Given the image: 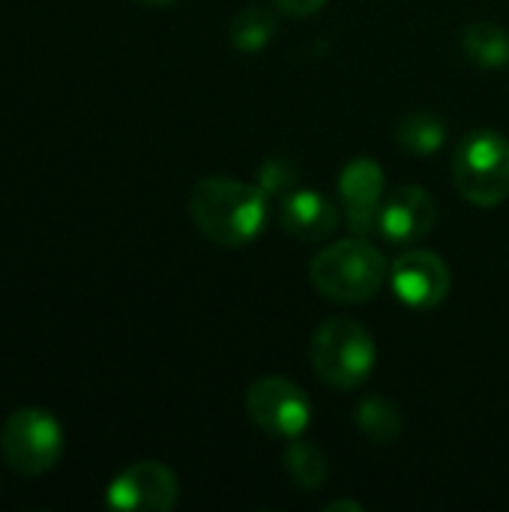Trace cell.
I'll use <instances>...</instances> for the list:
<instances>
[{
  "mask_svg": "<svg viewBox=\"0 0 509 512\" xmlns=\"http://www.w3.org/2000/svg\"><path fill=\"white\" fill-rule=\"evenodd\" d=\"M189 216L210 243L240 249L267 222V192L231 177H204L189 192Z\"/></svg>",
  "mask_w": 509,
  "mask_h": 512,
  "instance_id": "cell-1",
  "label": "cell"
},
{
  "mask_svg": "<svg viewBox=\"0 0 509 512\" xmlns=\"http://www.w3.org/2000/svg\"><path fill=\"white\" fill-rule=\"evenodd\" d=\"M312 285L333 303H366L390 279L387 258L366 240L348 237L324 246L309 261Z\"/></svg>",
  "mask_w": 509,
  "mask_h": 512,
  "instance_id": "cell-2",
  "label": "cell"
},
{
  "mask_svg": "<svg viewBox=\"0 0 509 512\" xmlns=\"http://www.w3.org/2000/svg\"><path fill=\"white\" fill-rule=\"evenodd\" d=\"M372 333L354 318H327L312 336L315 375L333 390H357L375 369Z\"/></svg>",
  "mask_w": 509,
  "mask_h": 512,
  "instance_id": "cell-3",
  "label": "cell"
},
{
  "mask_svg": "<svg viewBox=\"0 0 509 512\" xmlns=\"http://www.w3.org/2000/svg\"><path fill=\"white\" fill-rule=\"evenodd\" d=\"M453 180L474 207H498L509 198V138L498 129H471L453 156Z\"/></svg>",
  "mask_w": 509,
  "mask_h": 512,
  "instance_id": "cell-4",
  "label": "cell"
},
{
  "mask_svg": "<svg viewBox=\"0 0 509 512\" xmlns=\"http://www.w3.org/2000/svg\"><path fill=\"white\" fill-rule=\"evenodd\" d=\"M0 450L15 474L42 477L63 456V429L54 414L42 408H21L3 426Z\"/></svg>",
  "mask_w": 509,
  "mask_h": 512,
  "instance_id": "cell-5",
  "label": "cell"
},
{
  "mask_svg": "<svg viewBox=\"0 0 509 512\" xmlns=\"http://www.w3.org/2000/svg\"><path fill=\"white\" fill-rule=\"evenodd\" d=\"M246 414L261 432L282 441H294L312 423V402L294 381L270 375L249 387Z\"/></svg>",
  "mask_w": 509,
  "mask_h": 512,
  "instance_id": "cell-6",
  "label": "cell"
},
{
  "mask_svg": "<svg viewBox=\"0 0 509 512\" xmlns=\"http://www.w3.org/2000/svg\"><path fill=\"white\" fill-rule=\"evenodd\" d=\"M180 486L168 465L135 462L120 471L105 492V504L120 512H168L177 507Z\"/></svg>",
  "mask_w": 509,
  "mask_h": 512,
  "instance_id": "cell-7",
  "label": "cell"
},
{
  "mask_svg": "<svg viewBox=\"0 0 509 512\" xmlns=\"http://www.w3.org/2000/svg\"><path fill=\"white\" fill-rule=\"evenodd\" d=\"M453 285L450 267L429 249H408L390 264V288L399 303L411 309H435L447 300Z\"/></svg>",
  "mask_w": 509,
  "mask_h": 512,
  "instance_id": "cell-8",
  "label": "cell"
},
{
  "mask_svg": "<svg viewBox=\"0 0 509 512\" xmlns=\"http://www.w3.org/2000/svg\"><path fill=\"white\" fill-rule=\"evenodd\" d=\"M339 198L345 207V222L357 237L378 231V216L384 204V168L369 159H351L339 174Z\"/></svg>",
  "mask_w": 509,
  "mask_h": 512,
  "instance_id": "cell-9",
  "label": "cell"
},
{
  "mask_svg": "<svg viewBox=\"0 0 509 512\" xmlns=\"http://www.w3.org/2000/svg\"><path fill=\"white\" fill-rule=\"evenodd\" d=\"M435 219L438 204L423 186H399L381 204L378 231L396 246H411L435 228Z\"/></svg>",
  "mask_w": 509,
  "mask_h": 512,
  "instance_id": "cell-10",
  "label": "cell"
},
{
  "mask_svg": "<svg viewBox=\"0 0 509 512\" xmlns=\"http://www.w3.org/2000/svg\"><path fill=\"white\" fill-rule=\"evenodd\" d=\"M336 225H339V207L321 192L300 189L282 201V228L303 243L327 240L336 231Z\"/></svg>",
  "mask_w": 509,
  "mask_h": 512,
  "instance_id": "cell-11",
  "label": "cell"
},
{
  "mask_svg": "<svg viewBox=\"0 0 509 512\" xmlns=\"http://www.w3.org/2000/svg\"><path fill=\"white\" fill-rule=\"evenodd\" d=\"M462 51L480 69H501L509 63V30L495 21H474L462 30Z\"/></svg>",
  "mask_w": 509,
  "mask_h": 512,
  "instance_id": "cell-12",
  "label": "cell"
},
{
  "mask_svg": "<svg viewBox=\"0 0 509 512\" xmlns=\"http://www.w3.org/2000/svg\"><path fill=\"white\" fill-rule=\"evenodd\" d=\"M447 141V126L432 111H408L396 123V144L411 156H432Z\"/></svg>",
  "mask_w": 509,
  "mask_h": 512,
  "instance_id": "cell-13",
  "label": "cell"
},
{
  "mask_svg": "<svg viewBox=\"0 0 509 512\" xmlns=\"http://www.w3.org/2000/svg\"><path fill=\"white\" fill-rule=\"evenodd\" d=\"M285 471L288 477L303 489V492H318L327 483V456L321 453V447H315L312 441H300L294 438L285 453H282Z\"/></svg>",
  "mask_w": 509,
  "mask_h": 512,
  "instance_id": "cell-14",
  "label": "cell"
},
{
  "mask_svg": "<svg viewBox=\"0 0 509 512\" xmlns=\"http://www.w3.org/2000/svg\"><path fill=\"white\" fill-rule=\"evenodd\" d=\"M276 27H279V21H276L273 9L258 6V3L255 6H246V9H240L231 18V30H228L231 33V45L237 51H246V54L261 51L273 39Z\"/></svg>",
  "mask_w": 509,
  "mask_h": 512,
  "instance_id": "cell-15",
  "label": "cell"
},
{
  "mask_svg": "<svg viewBox=\"0 0 509 512\" xmlns=\"http://www.w3.org/2000/svg\"><path fill=\"white\" fill-rule=\"evenodd\" d=\"M357 426L372 444H393L402 435V411L381 396H366L357 405Z\"/></svg>",
  "mask_w": 509,
  "mask_h": 512,
  "instance_id": "cell-16",
  "label": "cell"
},
{
  "mask_svg": "<svg viewBox=\"0 0 509 512\" xmlns=\"http://www.w3.org/2000/svg\"><path fill=\"white\" fill-rule=\"evenodd\" d=\"M294 180H297V168H294L288 159H282V156L267 159V162L261 165V171H258V186H261L267 195L285 192L288 186H294Z\"/></svg>",
  "mask_w": 509,
  "mask_h": 512,
  "instance_id": "cell-17",
  "label": "cell"
},
{
  "mask_svg": "<svg viewBox=\"0 0 509 512\" xmlns=\"http://www.w3.org/2000/svg\"><path fill=\"white\" fill-rule=\"evenodd\" d=\"M285 15L291 18H309L315 12H321L327 6V0H273Z\"/></svg>",
  "mask_w": 509,
  "mask_h": 512,
  "instance_id": "cell-18",
  "label": "cell"
},
{
  "mask_svg": "<svg viewBox=\"0 0 509 512\" xmlns=\"http://www.w3.org/2000/svg\"><path fill=\"white\" fill-rule=\"evenodd\" d=\"M327 512H339V510H351V512H363V504L360 501H333L324 507Z\"/></svg>",
  "mask_w": 509,
  "mask_h": 512,
  "instance_id": "cell-19",
  "label": "cell"
},
{
  "mask_svg": "<svg viewBox=\"0 0 509 512\" xmlns=\"http://www.w3.org/2000/svg\"><path fill=\"white\" fill-rule=\"evenodd\" d=\"M135 3L150 6V9H165V6H174V3H180V0H135Z\"/></svg>",
  "mask_w": 509,
  "mask_h": 512,
  "instance_id": "cell-20",
  "label": "cell"
}]
</instances>
